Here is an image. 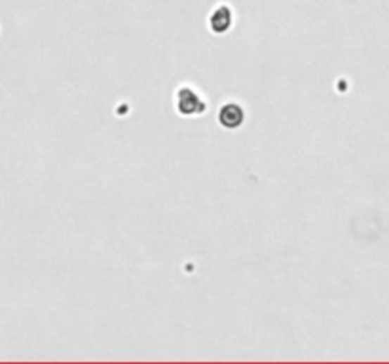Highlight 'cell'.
Segmentation results:
<instances>
[{"instance_id": "6da1fadb", "label": "cell", "mask_w": 389, "mask_h": 364, "mask_svg": "<svg viewBox=\"0 0 389 364\" xmlns=\"http://www.w3.org/2000/svg\"><path fill=\"white\" fill-rule=\"evenodd\" d=\"M175 111L182 118H200L208 112V101L194 86L182 84L175 89Z\"/></svg>"}, {"instance_id": "7a4b0ae2", "label": "cell", "mask_w": 389, "mask_h": 364, "mask_svg": "<svg viewBox=\"0 0 389 364\" xmlns=\"http://www.w3.org/2000/svg\"><path fill=\"white\" fill-rule=\"evenodd\" d=\"M234 23H236V13H234L230 4H219V6H215L208 18L209 31L217 34V37H222V34L232 31Z\"/></svg>"}, {"instance_id": "3957f363", "label": "cell", "mask_w": 389, "mask_h": 364, "mask_svg": "<svg viewBox=\"0 0 389 364\" xmlns=\"http://www.w3.org/2000/svg\"><path fill=\"white\" fill-rule=\"evenodd\" d=\"M217 122L222 130L236 131L245 124V108L238 101H227L222 103L217 112Z\"/></svg>"}]
</instances>
